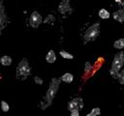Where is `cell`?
Here are the masks:
<instances>
[{
    "label": "cell",
    "instance_id": "obj_1",
    "mask_svg": "<svg viewBox=\"0 0 124 116\" xmlns=\"http://www.w3.org/2000/svg\"><path fill=\"white\" fill-rule=\"evenodd\" d=\"M60 81H61V79H57V78H52L51 79L49 88H48V90L46 92V98H45L46 101H44L42 102V107L43 108H46V106H48L51 103V101L54 98V96L56 95L57 90L59 88Z\"/></svg>",
    "mask_w": 124,
    "mask_h": 116
},
{
    "label": "cell",
    "instance_id": "obj_2",
    "mask_svg": "<svg viewBox=\"0 0 124 116\" xmlns=\"http://www.w3.org/2000/svg\"><path fill=\"white\" fill-rule=\"evenodd\" d=\"M31 72V68L27 62V59H22L19 64L17 65V68H16V76L19 77V76H22L23 79H25Z\"/></svg>",
    "mask_w": 124,
    "mask_h": 116
},
{
    "label": "cell",
    "instance_id": "obj_3",
    "mask_svg": "<svg viewBox=\"0 0 124 116\" xmlns=\"http://www.w3.org/2000/svg\"><path fill=\"white\" fill-rule=\"evenodd\" d=\"M100 34V25L99 23H95L87 28L85 34H84V43L94 41Z\"/></svg>",
    "mask_w": 124,
    "mask_h": 116
},
{
    "label": "cell",
    "instance_id": "obj_4",
    "mask_svg": "<svg viewBox=\"0 0 124 116\" xmlns=\"http://www.w3.org/2000/svg\"><path fill=\"white\" fill-rule=\"evenodd\" d=\"M123 64H124V53L119 52L113 58V61H112V64H111V69L114 70V71L120 72L121 68L123 67Z\"/></svg>",
    "mask_w": 124,
    "mask_h": 116
},
{
    "label": "cell",
    "instance_id": "obj_5",
    "mask_svg": "<svg viewBox=\"0 0 124 116\" xmlns=\"http://www.w3.org/2000/svg\"><path fill=\"white\" fill-rule=\"evenodd\" d=\"M42 21H43V18H42V15L40 14V13H38L37 11L32 12L31 15H30V18H29L30 26L33 27V28H38L41 25Z\"/></svg>",
    "mask_w": 124,
    "mask_h": 116
},
{
    "label": "cell",
    "instance_id": "obj_6",
    "mask_svg": "<svg viewBox=\"0 0 124 116\" xmlns=\"http://www.w3.org/2000/svg\"><path fill=\"white\" fill-rule=\"evenodd\" d=\"M58 12L62 14H65L71 12V6L69 4V0H62L58 6Z\"/></svg>",
    "mask_w": 124,
    "mask_h": 116
},
{
    "label": "cell",
    "instance_id": "obj_7",
    "mask_svg": "<svg viewBox=\"0 0 124 116\" xmlns=\"http://www.w3.org/2000/svg\"><path fill=\"white\" fill-rule=\"evenodd\" d=\"M6 23H7V17H6V14H5V11H4V6H3V2L1 1V6H0V30L2 31L5 26H6Z\"/></svg>",
    "mask_w": 124,
    "mask_h": 116
},
{
    "label": "cell",
    "instance_id": "obj_8",
    "mask_svg": "<svg viewBox=\"0 0 124 116\" xmlns=\"http://www.w3.org/2000/svg\"><path fill=\"white\" fill-rule=\"evenodd\" d=\"M46 62L49 63V64L55 62V60H56V55H55L54 50L50 49V50L47 52V54H46Z\"/></svg>",
    "mask_w": 124,
    "mask_h": 116
},
{
    "label": "cell",
    "instance_id": "obj_9",
    "mask_svg": "<svg viewBox=\"0 0 124 116\" xmlns=\"http://www.w3.org/2000/svg\"><path fill=\"white\" fill-rule=\"evenodd\" d=\"M113 18L119 22H123L124 21V11L122 9H120L117 12H115L113 14Z\"/></svg>",
    "mask_w": 124,
    "mask_h": 116
},
{
    "label": "cell",
    "instance_id": "obj_10",
    "mask_svg": "<svg viewBox=\"0 0 124 116\" xmlns=\"http://www.w3.org/2000/svg\"><path fill=\"white\" fill-rule=\"evenodd\" d=\"M60 79H61L62 81L66 82V83H71V82L73 81V79H74V76H73L72 73H70V72H66V73H64V74L60 77Z\"/></svg>",
    "mask_w": 124,
    "mask_h": 116
},
{
    "label": "cell",
    "instance_id": "obj_11",
    "mask_svg": "<svg viewBox=\"0 0 124 116\" xmlns=\"http://www.w3.org/2000/svg\"><path fill=\"white\" fill-rule=\"evenodd\" d=\"M0 62H1V64H2L3 66H10V65L12 64L13 61H12V58H11L10 56H8V55H4V56L1 57Z\"/></svg>",
    "mask_w": 124,
    "mask_h": 116
},
{
    "label": "cell",
    "instance_id": "obj_12",
    "mask_svg": "<svg viewBox=\"0 0 124 116\" xmlns=\"http://www.w3.org/2000/svg\"><path fill=\"white\" fill-rule=\"evenodd\" d=\"M113 46H114L115 48H118V49L123 48V47H124V38H121V39L115 41V42L113 43Z\"/></svg>",
    "mask_w": 124,
    "mask_h": 116
},
{
    "label": "cell",
    "instance_id": "obj_13",
    "mask_svg": "<svg viewBox=\"0 0 124 116\" xmlns=\"http://www.w3.org/2000/svg\"><path fill=\"white\" fill-rule=\"evenodd\" d=\"M99 16H100L101 18H103V19H107V18L109 17V13H108V11H107L106 9H101V10L99 11Z\"/></svg>",
    "mask_w": 124,
    "mask_h": 116
},
{
    "label": "cell",
    "instance_id": "obj_14",
    "mask_svg": "<svg viewBox=\"0 0 124 116\" xmlns=\"http://www.w3.org/2000/svg\"><path fill=\"white\" fill-rule=\"evenodd\" d=\"M59 54H60L61 57H63V58H65V59H73V58H74V56H73L71 53H69V52H67V51H65V50H61V51L59 52Z\"/></svg>",
    "mask_w": 124,
    "mask_h": 116
},
{
    "label": "cell",
    "instance_id": "obj_15",
    "mask_svg": "<svg viewBox=\"0 0 124 116\" xmlns=\"http://www.w3.org/2000/svg\"><path fill=\"white\" fill-rule=\"evenodd\" d=\"M74 101H75V102L77 103L78 109H81V108L83 107V101H82L81 98H76V99H74Z\"/></svg>",
    "mask_w": 124,
    "mask_h": 116
},
{
    "label": "cell",
    "instance_id": "obj_16",
    "mask_svg": "<svg viewBox=\"0 0 124 116\" xmlns=\"http://www.w3.org/2000/svg\"><path fill=\"white\" fill-rule=\"evenodd\" d=\"M100 113H101L100 108H99V107H95V108H93V109L87 114V116H96V115H99Z\"/></svg>",
    "mask_w": 124,
    "mask_h": 116
},
{
    "label": "cell",
    "instance_id": "obj_17",
    "mask_svg": "<svg viewBox=\"0 0 124 116\" xmlns=\"http://www.w3.org/2000/svg\"><path fill=\"white\" fill-rule=\"evenodd\" d=\"M1 108H2V110H3L4 112H7V111H9L10 106H9L8 102H6L5 101H2V102H1Z\"/></svg>",
    "mask_w": 124,
    "mask_h": 116
},
{
    "label": "cell",
    "instance_id": "obj_18",
    "mask_svg": "<svg viewBox=\"0 0 124 116\" xmlns=\"http://www.w3.org/2000/svg\"><path fill=\"white\" fill-rule=\"evenodd\" d=\"M76 108H78V105H77V103L75 102V101L73 100V101H71V102L68 103V109L71 111V110L76 109Z\"/></svg>",
    "mask_w": 124,
    "mask_h": 116
},
{
    "label": "cell",
    "instance_id": "obj_19",
    "mask_svg": "<svg viewBox=\"0 0 124 116\" xmlns=\"http://www.w3.org/2000/svg\"><path fill=\"white\" fill-rule=\"evenodd\" d=\"M118 80L120 84H124V70H121L119 72V75H118Z\"/></svg>",
    "mask_w": 124,
    "mask_h": 116
},
{
    "label": "cell",
    "instance_id": "obj_20",
    "mask_svg": "<svg viewBox=\"0 0 124 116\" xmlns=\"http://www.w3.org/2000/svg\"><path fill=\"white\" fill-rule=\"evenodd\" d=\"M91 70H92V66H91V64H90L89 62H86V63H85V66H84V72L87 73V72H89Z\"/></svg>",
    "mask_w": 124,
    "mask_h": 116
},
{
    "label": "cell",
    "instance_id": "obj_21",
    "mask_svg": "<svg viewBox=\"0 0 124 116\" xmlns=\"http://www.w3.org/2000/svg\"><path fill=\"white\" fill-rule=\"evenodd\" d=\"M109 73H110V75H111L113 78H118V75H119V72H117V71H114V70L110 69V71H109Z\"/></svg>",
    "mask_w": 124,
    "mask_h": 116
},
{
    "label": "cell",
    "instance_id": "obj_22",
    "mask_svg": "<svg viewBox=\"0 0 124 116\" xmlns=\"http://www.w3.org/2000/svg\"><path fill=\"white\" fill-rule=\"evenodd\" d=\"M53 21H54V17H53L51 14L47 15V16L45 18V23H51V22H53Z\"/></svg>",
    "mask_w": 124,
    "mask_h": 116
},
{
    "label": "cell",
    "instance_id": "obj_23",
    "mask_svg": "<svg viewBox=\"0 0 124 116\" xmlns=\"http://www.w3.org/2000/svg\"><path fill=\"white\" fill-rule=\"evenodd\" d=\"M70 112H71V115H72V116H78V115H79V109H78V108L73 109V110H71Z\"/></svg>",
    "mask_w": 124,
    "mask_h": 116
},
{
    "label": "cell",
    "instance_id": "obj_24",
    "mask_svg": "<svg viewBox=\"0 0 124 116\" xmlns=\"http://www.w3.org/2000/svg\"><path fill=\"white\" fill-rule=\"evenodd\" d=\"M34 80H35V82H36L37 84H39V85L43 84V79H41L39 76H35V77H34Z\"/></svg>",
    "mask_w": 124,
    "mask_h": 116
},
{
    "label": "cell",
    "instance_id": "obj_25",
    "mask_svg": "<svg viewBox=\"0 0 124 116\" xmlns=\"http://www.w3.org/2000/svg\"><path fill=\"white\" fill-rule=\"evenodd\" d=\"M121 1H122V0H115V2H117V3H119V4L121 3Z\"/></svg>",
    "mask_w": 124,
    "mask_h": 116
}]
</instances>
